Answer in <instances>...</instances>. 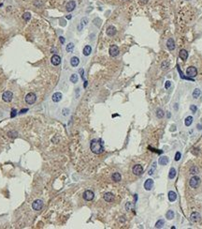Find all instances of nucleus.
<instances>
[{
  "mask_svg": "<svg viewBox=\"0 0 202 229\" xmlns=\"http://www.w3.org/2000/svg\"><path fill=\"white\" fill-rule=\"evenodd\" d=\"M90 149L94 154H101L104 151L103 141L101 139H93L90 143Z\"/></svg>",
  "mask_w": 202,
  "mask_h": 229,
  "instance_id": "f257e3e1",
  "label": "nucleus"
},
{
  "mask_svg": "<svg viewBox=\"0 0 202 229\" xmlns=\"http://www.w3.org/2000/svg\"><path fill=\"white\" fill-rule=\"evenodd\" d=\"M43 206H44V203H43V201L40 200V199H37V200H35V201L32 203V209H33L34 210H36V211L41 210L42 208H43Z\"/></svg>",
  "mask_w": 202,
  "mask_h": 229,
  "instance_id": "f03ea898",
  "label": "nucleus"
},
{
  "mask_svg": "<svg viewBox=\"0 0 202 229\" xmlns=\"http://www.w3.org/2000/svg\"><path fill=\"white\" fill-rule=\"evenodd\" d=\"M24 101H25V102H26L27 104H33V103H35L36 101H37V96H36L35 93L30 92V93H28V94L25 96Z\"/></svg>",
  "mask_w": 202,
  "mask_h": 229,
  "instance_id": "7ed1b4c3",
  "label": "nucleus"
},
{
  "mask_svg": "<svg viewBox=\"0 0 202 229\" xmlns=\"http://www.w3.org/2000/svg\"><path fill=\"white\" fill-rule=\"evenodd\" d=\"M189 185H190L191 188L197 189V188L200 185V178H199L198 177H197V175L194 176V177L189 180Z\"/></svg>",
  "mask_w": 202,
  "mask_h": 229,
  "instance_id": "20e7f679",
  "label": "nucleus"
},
{
  "mask_svg": "<svg viewBox=\"0 0 202 229\" xmlns=\"http://www.w3.org/2000/svg\"><path fill=\"white\" fill-rule=\"evenodd\" d=\"M186 74H187V76L191 77V78L196 77L197 75V68L194 67V66H190V67H188L187 70H186Z\"/></svg>",
  "mask_w": 202,
  "mask_h": 229,
  "instance_id": "39448f33",
  "label": "nucleus"
},
{
  "mask_svg": "<svg viewBox=\"0 0 202 229\" xmlns=\"http://www.w3.org/2000/svg\"><path fill=\"white\" fill-rule=\"evenodd\" d=\"M82 197H83L84 200H86V201H92L94 199V193L93 191L87 190V191H85V192L83 193Z\"/></svg>",
  "mask_w": 202,
  "mask_h": 229,
  "instance_id": "423d86ee",
  "label": "nucleus"
},
{
  "mask_svg": "<svg viewBox=\"0 0 202 229\" xmlns=\"http://www.w3.org/2000/svg\"><path fill=\"white\" fill-rule=\"evenodd\" d=\"M109 56H110L115 57V56H117L119 55L120 50H119V48H118V46L117 45H111L110 47H109Z\"/></svg>",
  "mask_w": 202,
  "mask_h": 229,
  "instance_id": "0eeeda50",
  "label": "nucleus"
},
{
  "mask_svg": "<svg viewBox=\"0 0 202 229\" xmlns=\"http://www.w3.org/2000/svg\"><path fill=\"white\" fill-rule=\"evenodd\" d=\"M12 98H13V94H12V92H10V91L4 92L3 95H2V99H3V101L6 102H11Z\"/></svg>",
  "mask_w": 202,
  "mask_h": 229,
  "instance_id": "6e6552de",
  "label": "nucleus"
},
{
  "mask_svg": "<svg viewBox=\"0 0 202 229\" xmlns=\"http://www.w3.org/2000/svg\"><path fill=\"white\" fill-rule=\"evenodd\" d=\"M132 172L135 176H140L143 173V167L140 164H136L134 165V167L132 168Z\"/></svg>",
  "mask_w": 202,
  "mask_h": 229,
  "instance_id": "1a4fd4ad",
  "label": "nucleus"
},
{
  "mask_svg": "<svg viewBox=\"0 0 202 229\" xmlns=\"http://www.w3.org/2000/svg\"><path fill=\"white\" fill-rule=\"evenodd\" d=\"M76 8V2L74 0H70L67 2V4L66 5V10L68 11V12H71L75 10Z\"/></svg>",
  "mask_w": 202,
  "mask_h": 229,
  "instance_id": "9d476101",
  "label": "nucleus"
},
{
  "mask_svg": "<svg viewBox=\"0 0 202 229\" xmlns=\"http://www.w3.org/2000/svg\"><path fill=\"white\" fill-rule=\"evenodd\" d=\"M51 62L53 66H59L61 64V57L58 55H53L51 57Z\"/></svg>",
  "mask_w": 202,
  "mask_h": 229,
  "instance_id": "9b49d317",
  "label": "nucleus"
},
{
  "mask_svg": "<svg viewBox=\"0 0 202 229\" xmlns=\"http://www.w3.org/2000/svg\"><path fill=\"white\" fill-rule=\"evenodd\" d=\"M154 187V180L152 178H148L146 179V181L144 182V189L146 191H151Z\"/></svg>",
  "mask_w": 202,
  "mask_h": 229,
  "instance_id": "f8f14e48",
  "label": "nucleus"
},
{
  "mask_svg": "<svg viewBox=\"0 0 202 229\" xmlns=\"http://www.w3.org/2000/svg\"><path fill=\"white\" fill-rule=\"evenodd\" d=\"M63 98V95L61 92H55L52 96V100L53 102H59Z\"/></svg>",
  "mask_w": 202,
  "mask_h": 229,
  "instance_id": "ddd939ff",
  "label": "nucleus"
},
{
  "mask_svg": "<svg viewBox=\"0 0 202 229\" xmlns=\"http://www.w3.org/2000/svg\"><path fill=\"white\" fill-rule=\"evenodd\" d=\"M106 33H107V35L109 36V37H113V36L117 33L116 27L113 26V25H109V27L107 28V30H106Z\"/></svg>",
  "mask_w": 202,
  "mask_h": 229,
  "instance_id": "4468645a",
  "label": "nucleus"
},
{
  "mask_svg": "<svg viewBox=\"0 0 202 229\" xmlns=\"http://www.w3.org/2000/svg\"><path fill=\"white\" fill-rule=\"evenodd\" d=\"M200 218H201V216H200V214L198 213V212H193V213L191 214V216H190V220H191L193 223L198 222V221L200 220Z\"/></svg>",
  "mask_w": 202,
  "mask_h": 229,
  "instance_id": "2eb2a0df",
  "label": "nucleus"
},
{
  "mask_svg": "<svg viewBox=\"0 0 202 229\" xmlns=\"http://www.w3.org/2000/svg\"><path fill=\"white\" fill-rule=\"evenodd\" d=\"M179 56L181 57L182 60L185 61L187 58H188V52H187L185 49H182V50L179 52Z\"/></svg>",
  "mask_w": 202,
  "mask_h": 229,
  "instance_id": "dca6fc26",
  "label": "nucleus"
},
{
  "mask_svg": "<svg viewBox=\"0 0 202 229\" xmlns=\"http://www.w3.org/2000/svg\"><path fill=\"white\" fill-rule=\"evenodd\" d=\"M167 48L169 51H173L175 49V41H174V40L172 38L168 40V41H167Z\"/></svg>",
  "mask_w": 202,
  "mask_h": 229,
  "instance_id": "f3484780",
  "label": "nucleus"
},
{
  "mask_svg": "<svg viewBox=\"0 0 202 229\" xmlns=\"http://www.w3.org/2000/svg\"><path fill=\"white\" fill-rule=\"evenodd\" d=\"M111 179H112L114 182H119V181H121V179H122V176H121L120 173L115 172V173L112 174V176H111Z\"/></svg>",
  "mask_w": 202,
  "mask_h": 229,
  "instance_id": "a211bd4d",
  "label": "nucleus"
},
{
  "mask_svg": "<svg viewBox=\"0 0 202 229\" xmlns=\"http://www.w3.org/2000/svg\"><path fill=\"white\" fill-rule=\"evenodd\" d=\"M103 198L106 202H112L114 200V195L113 193H106L104 195H103Z\"/></svg>",
  "mask_w": 202,
  "mask_h": 229,
  "instance_id": "6ab92c4d",
  "label": "nucleus"
},
{
  "mask_svg": "<svg viewBox=\"0 0 202 229\" xmlns=\"http://www.w3.org/2000/svg\"><path fill=\"white\" fill-rule=\"evenodd\" d=\"M158 163L160 165H166L169 163V158L167 156H163V157H160L159 160H158Z\"/></svg>",
  "mask_w": 202,
  "mask_h": 229,
  "instance_id": "aec40b11",
  "label": "nucleus"
},
{
  "mask_svg": "<svg viewBox=\"0 0 202 229\" xmlns=\"http://www.w3.org/2000/svg\"><path fill=\"white\" fill-rule=\"evenodd\" d=\"M82 53H83V55L85 56H90L91 55V53H92V47L90 45H86L84 48H83V51H82Z\"/></svg>",
  "mask_w": 202,
  "mask_h": 229,
  "instance_id": "412c9836",
  "label": "nucleus"
},
{
  "mask_svg": "<svg viewBox=\"0 0 202 229\" xmlns=\"http://www.w3.org/2000/svg\"><path fill=\"white\" fill-rule=\"evenodd\" d=\"M79 64H80L79 57H77V56H72V57L70 58V65H71L72 67H77Z\"/></svg>",
  "mask_w": 202,
  "mask_h": 229,
  "instance_id": "4be33fe9",
  "label": "nucleus"
},
{
  "mask_svg": "<svg viewBox=\"0 0 202 229\" xmlns=\"http://www.w3.org/2000/svg\"><path fill=\"white\" fill-rule=\"evenodd\" d=\"M176 199H177V193L173 191H170L169 193V200L170 202H174V201H176Z\"/></svg>",
  "mask_w": 202,
  "mask_h": 229,
  "instance_id": "5701e85b",
  "label": "nucleus"
},
{
  "mask_svg": "<svg viewBox=\"0 0 202 229\" xmlns=\"http://www.w3.org/2000/svg\"><path fill=\"white\" fill-rule=\"evenodd\" d=\"M198 173H199V170H198V168L197 167L196 165H194V166H192V167L190 168V174H191V175L196 176V175H197Z\"/></svg>",
  "mask_w": 202,
  "mask_h": 229,
  "instance_id": "b1692460",
  "label": "nucleus"
},
{
  "mask_svg": "<svg viewBox=\"0 0 202 229\" xmlns=\"http://www.w3.org/2000/svg\"><path fill=\"white\" fill-rule=\"evenodd\" d=\"M193 98L194 99H197V98H199L200 97V95H201V91H200V89H198V88H196L194 91H193Z\"/></svg>",
  "mask_w": 202,
  "mask_h": 229,
  "instance_id": "393cba45",
  "label": "nucleus"
},
{
  "mask_svg": "<svg viewBox=\"0 0 202 229\" xmlns=\"http://www.w3.org/2000/svg\"><path fill=\"white\" fill-rule=\"evenodd\" d=\"M175 177H176V169H175V168H173V167H171L170 170H169V179H173Z\"/></svg>",
  "mask_w": 202,
  "mask_h": 229,
  "instance_id": "a878e982",
  "label": "nucleus"
},
{
  "mask_svg": "<svg viewBox=\"0 0 202 229\" xmlns=\"http://www.w3.org/2000/svg\"><path fill=\"white\" fill-rule=\"evenodd\" d=\"M156 117H158V118H162V117H164V116H165V113H164V111L162 110V109H157L156 110V113H155Z\"/></svg>",
  "mask_w": 202,
  "mask_h": 229,
  "instance_id": "bb28decb",
  "label": "nucleus"
},
{
  "mask_svg": "<svg viewBox=\"0 0 202 229\" xmlns=\"http://www.w3.org/2000/svg\"><path fill=\"white\" fill-rule=\"evenodd\" d=\"M69 80H70V82H71V83H73V84H76V83L78 82V80H79L78 74H76V73H73V74H71V76H70V78H69Z\"/></svg>",
  "mask_w": 202,
  "mask_h": 229,
  "instance_id": "cd10ccee",
  "label": "nucleus"
},
{
  "mask_svg": "<svg viewBox=\"0 0 202 229\" xmlns=\"http://www.w3.org/2000/svg\"><path fill=\"white\" fill-rule=\"evenodd\" d=\"M192 123H193V117H191V116L187 117L186 118H185V120H184V124H185V126H186V127H189V126H190Z\"/></svg>",
  "mask_w": 202,
  "mask_h": 229,
  "instance_id": "c85d7f7f",
  "label": "nucleus"
},
{
  "mask_svg": "<svg viewBox=\"0 0 202 229\" xmlns=\"http://www.w3.org/2000/svg\"><path fill=\"white\" fill-rule=\"evenodd\" d=\"M66 50L67 53H71V52H73V50H74V43H72V42L68 43V44L66 45Z\"/></svg>",
  "mask_w": 202,
  "mask_h": 229,
  "instance_id": "c756f323",
  "label": "nucleus"
},
{
  "mask_svg": "<svg viewBox=\"0 0 202 229\" xmlns=\"http://www.w3.org/2000/svg\"><path fill=\"white\" fill-rule=\"evenodd\" d=\"M166 218L168 220H172L174 218V212L173 210H168V212L166 213Z\"/></svg>",
  "mask_w": 202,
  "mask_h": 229,
  "instance_id": "7c9ffc66",
  "label": "nucleus"
},
{
  "mask_svg": "<svg viewBox=\"0 0 202 229\" xmlns=\"http://www.w3.org/2000/svg\"><path fill=\"white\" fill-rule=\"evenodd\" d=\"M23 19L25 21V22H28L30 19H31V14L29 12H24L23 15Z\"/></svg>",
  "mask_w": 202,
  "mask_h": 229,
  "instance_id": "2f4dec72",
  "label": "nucleus"
},
{
  "mask_svg": "<svg viewBox=\"0 0 202 229\" xmlns=\"http://www.w3.org/2000/svg\"><path fill=\"white\" fill-rule=\"evenodd\" d=\"M164 224H165V221H164V220H159L155 224V228H161V227H163Z\"/></svg>",
  "mask_w": 202,
  "mask_h": 229,
  "instance_id": "473e14b6",
  "label": "nucleus"
},
{
  "mask_svg": "<svg viewBox=\"0 0 202 229\" xmlns=\"http://www.w3.org/2000/svg\"><path fill=\"white\" fill-rule=\"evenodd\" d=\"M169 67V61H164L162 63V69L163 70H168Z\"/></svg>",
  "mask_w": 202,
  "mask_h": 229,
  "instance_id": "72a5a7b5",
  "label": "nucleus"
},
{
  "mask_svg": "<svg viewBox=\"0 0 202 229\" xmlns=\"http://www.w3.org/2000/svg\"><path fill=\"white\" fill-rule=\"evenodd\" d=\"M155 168H156V163H153V167L149 170L148 174H149L150 176H151V175H153V174H154V172H155Z\"/></svg>",
  "mask_w": 202,
  "mask_h": 229,
  "instance_id": "f704fd0d",
  "label": "nucleus"
},
{
  "mask_svg": "<svg viewBox=\"0 0 202 229\" xmlns=\"http://www.w3.org/2000/svg\"><path fill=\"white\" fill-rule=\"evenodd\" d=\"M88 18H86V17H83L82 19H81V21H80V24L82 25H86L87 24H88Z\"/></svg>",
  "mask_w": 202,
  "mask_h": 229,
  "instance_id": "c9c22d12",
  "label": "nucleus"
},
{
  "mask_svg": "<svg viewBox=\"0 0 202 229\" xmlns=\"http://www.w3.org/2000/svg\"><path fill=\"white\" fill-rule=\"evenodd\" d=\"M132 208H133V205H132V203H130V202L126 203V205H125V209H126V210H130Z\"/></svg>",
  "mask_w": 202,
  "mask_h": 229,
  "instance_id": "e433bc0d",
  "label": "nucleus"
},
{
  "mask_svg": "<svg viewBox=\"0 0 202 229\" xmlns=\"http://www.w3.org/2000/svg\"><path fill=\"white\" fill-rule=\"evenodd\" d=\"M181 157H182V154H181V152H176V154H175V161H180L181 160Z\"/></svg>",
  "mask_w": 202,
  "mask_h": 229,
  "instance_id": "4c0bfd02",
  "label": "nucleus"
},
{
  "mask_svg": "<svg viewBox=\"0 0 202 229\" xmlns=\"http://www.w3.org/2000/svg\"><path fill=\"white\" fill-rule=\"evenodd\" d=\"M62 113H63V116H65V117H66V116H68V115H69V109H68V108H66V109H63Z\"/></svg>",
  "mask_w": 202,
  "mask_h": 229,
  "instance_id": "58836bf2",
  "label": "nucleus"
},
{
  "mask_svg": "<svg viewBox=\"0 0 202 229\" xmlns=\"http://www.w3.org/2000/svg\"><path fill=\"white\" fill-rule=\"evenodd\" d=\"M190 110H191L193 113H196L197 110V107L196 106V105H194V104H192V105H190Z\"/></svg>",
  "mask_w": 202,
  "mask_h": 229,
  "instance_id": "ea45409f",
  "label": "nucleus"
},
{
  "mask_svg": "<svg viewBox=\"0 0 202 229\" xmlns=\"http://www.w3.org/2000/svg\"><path fill=\"white\" fill-rule=\"evenodd\" d=\"M170 87H171V82L170 81H167L166 84H165V88H166V89H169Z\"/></svg>",
  "mask_w": 202,
  "mask_h": 229,
  "instance_id": "a19ab883",
  "label": "nucleus"
},
{
  "mask_svg": "<svg viewBox=\"0 0 202 229\" xmlns=\"http://www.w3.org/2000/svg\"><path fill=\"white\" fill-rule=\"evenodd\" d=\"M79 72H80V74L81 78L84 79V70H83V69H80V70L79 71Z\"/></svg>",
  "mask_w": 202,
  "mask_h": 229,
  "instance_id": "79ce46f5",
  "label": "nucleus"
},
{
  "mask_svg": "<svg viewBox=\"0 0 202 229\" xmlns=\"http://www.w3.org/2000/svg\"><path fill=\"white\" fill-rule=\"evenodd\" d=\"M16 113H17V111H16V109H13V110L11 111V114H10V117H16V115H17Z\"/></svg>",
  "mask_w": 202,
  "mask_h": 229,
  "instance_id": "37998d69",
  "label": "nucleus"
},
{
  "mask_svg": "<svg viewBox=\"0 0 202 229\" xmlns=\"http://www.w3.org/2000/svg\"><path fill=\"white\" fill-rule=\"evenodd\" d=\"M59 40H60V42H61L62 44H64V43H65V41H66V40H65V38H64V37H62V36H61V37L59 38Z\"/></svg>",
  "mask_w": 202,
  "mask_h": 229,
  "instance_id": "c03bdc74",
  "label": "nucleus"
},
{
  "mask_svg": "<svg viewBox=\"0 0 202 229\" xmlns=\"http://www.w3.org/2000/svg\"><path fill=\"white\" fill-rule=\"evenodd\" d=\"M28 111V109L27 108H24V109H22L21 111H20V114H24L25 112H27Z\"/></svg>",
  "mask_w": 202,
  "mask_h": 229,
  "instance_id": "a18cd8bd",
  "label": "nucleus"
},
{
  "mask_svg": "<svg viewBox=\"0 0 202 229\" xmlns=\"http://www.w3.org/2000/svg\"><path fill=\"white\" fill-rule=\"evenodd\" d=\"M82 27H83V25H82L81 24H80V25H78V30H79V31H80V30H81V29H82Z\"/></svg>",
  "mask_w": 202,
  "mask_h": 229,
  "instance_id": "49530a36",
  "label": "nucleus"
},
{
  "mask_svg": "<svg viewBox=\"0 0 202 229\" xmlns=\"http://www.w3.org/2000/svg\"><path fill=\"white\" fill-rule=\"evenodd\" d=\"M87 83H88L87 81H85V82H84V87H87Z\"/></svg>",
  "mask_w": 202,
  "mask_h": 229,
  "instance_id": "de8ad7c7",
  "label": "nucleus"
},
{
  "mask_svg": "<svg viewBox=\"0 0 202 229\" xmlns=\"http://www.w3.org/2000/svg\"><path fill=\"white\" fill-rule=\"evenodd\" d=\"M66 19H71V15H68V16H66Z\"/></svg>",
  "mask_w": 202,
  "mask_h": 229,
  "instance_id": "09e8293b",
  "label": "nucleus"
}]
</instances>
